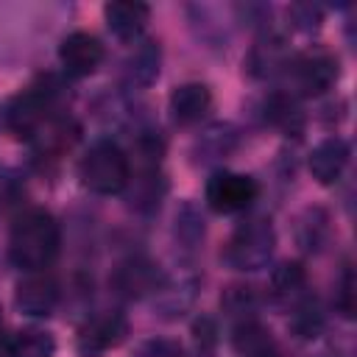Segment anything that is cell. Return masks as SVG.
I'll list each match as a JSON object with an SVG mask.
<instances>
[{"label": "cell", "instance_id": "9c48e42d", "mask_svg": "<svg viewBox=\"0 0 357 357\" xmlns=\"http://www.w3.org/2000/svg\"><path fill=\"white\" fill-rule=\"evenodd\" d=\"M103 45L95 33L89 31H73L61 39L59 45V61L64 67L67 75H75V78H84V75H92L100 61H103Z\"/></svg>", "mask_w": 357, "mask_h": 357}, {"label": "cell", "instance_id": "30bf717a", "mask_svg": "<svg viewBox=\"0 0 357 357\" xmlns=\"http://www.w3.org/2000/svg\"><path fill=\"white\" fill-rule=\"evenodd\" d=\"M14 304H17L20 312L33 315V318L50 315L56 310V304H59V282L50 273L33 271V273H28L25 279L17 282Z\"/></svg>", "mask_w": 357, "mask_h": 357}, {"label": "cell", "instance_id": "f1b7e54d", "mask_svg": "<svg viewBox=\"0 0 357 357\" xmlns=\"http://www.w3.org/2000/svg\"><path fill=\"white\" fill-rule=\"evenodd\" d=\"M287 14L293 17V25L298 31H315L321 25V8L312 3H296L287 8Z\"/></svg>", "mask_w": 357, "mask_h": 357}, {"label": "cell", "instance_id": "5b68a950", "mask_svg": "<svg viewBox=\"0 0 357 357\" xmlns=\"http://www.w3.org/2000/svg\"><path fill=\"white\" fill-rule=\"evenodd\" d=\"M56 86L50 84H31L25 92H20L8 109H6V126L17 134V137H33L47 120H50V109L56 100Z\"/></svg>", "mask_w": 357, "mask_h": 357}, {"label": "cell", "instance_id": "7a4b0ae2", "mask_svg": "<svg viewBox=\"0 0 357 357\" xmlns=\"http://www.w3.org/2000/svg\"><path fill=\"white\" fill-rule=\"evenodd\" d=\"M78 178L89 192L98 195H114L126 190L131 178V165L123 148L112 139H98L86 148V153L78 162Z\"/></svg>", "mask_w": 357, "mask_h": 357}, {"label": "cell", "instance_id": "4316f807", "mask_svg": "<svg viewBox=\"0 0 357 357\" xmlns=\"http://www.w3.org/2000/svg\"><path fill=\"white\" fill-rule=\"evenodd\" d=\"M134 357H187V351H184V346L178 340L151 337V340L139 343V349L134 351Z\"/></svg>", "mask_w": 357, "mask_h": 357}, {"label": "cell", "instance_id": "603a6c76", "mask_svg": "<svg viewBox=\"0 0 357 357\" xmlns=\"http://www.w3.org/2000/svg\"><path fill=\"white\" fill-rule=\"evenodd\" d=\"M324 329V312L318 307V301L307 293L301 301L293 304V315H290V332L301 340H312L318 337Z\"/></svg>", "mask_w": 357, "mask_h": 357}, {"label": "cell", "instance_id": "d6986e66", "mask_svg": "<svg viewBox=\"0 0 357 357\" xmlns=\"http://www.w3.org/2000/svg\"><path fill=\"white\" fill-rule=\"evenodd\" d=\"M78 137V128L64 120V117H50L36 134H33V142H36V151L42 156H59L64 153Z\"/></svg>", "mask_w": 357, "mask_h": 357}, {"label": "cell", "instance_id": "8fae6325", "mask_svg": "<svg viewBox=\"0 0 357 357\" xmlns=\"http://www.w3.org/2000/svg\"><path fill=\"white\" fill-rule=\"evenodd\" d=\"M349 142L343 137H326L310 153V173L318 184H335L349 165Z\"/></svg>", "mask_w": 357, "mask_h": 357}, {"label": "cell", "instance_id": "6da1fadb", "mask_svg": "<svg viewBox=\"0 0 357 357\" xmlns=\"http://www.w3.org/2000/svg\"><path fill=\"white\" fill-rule=\"evenodd\" d=\"M59 245H61V231L56 218L47 209L33 206V209H25L11 226L8 259L25 273L45 271L56 259Z\"/></svg>", "mask_w": 357, "mask_h": 357}, {"label": "cell", "instance_id": "9a60e30c", "mask_svg": "<svg viewBox=\"0 0 357 357\" xmlns=\"http://www.w3.org/2000/svg\"><path fill=\"white\" fill-rule=\"evenodd\" d=\"M231 346L240 357H276L273 337L257 318H243L234 324Z\"/></svg>", "mask_w": 357, "mask_h": 357}, {"label": "cell", "instance_id": "4fadbf2b", "mask_svg": "<svg viewBox=\"0 0 357 357\" xmlns=\"http://www.w3.org/2000/svg\"><path fill=\"white\" fill-rule=\"evenodd\" d=\"M167 106H170V114H173V120L178 126H192V123H198L209 112L212 92L201 81H187V84H181V86H176L170 92Z\"/></svg>", "mask_w": 357, "mask_h": 357}, {"label": "cell", "instance_id": "d4e9b609", "mask_svg": "<svg viewBox=\"0 0 357 357\" xmlns=\"http://www.w3.org/2000/svg\"><path fill=\"white\" fill-rule=\"evenodd\" d=\"M176 240L184 243V248H195L204 240V218L198 215V209L192 204H184L176 212Z\"/></svg>", "mask_w": 357, "mask_h": 357}, {"label": "cell", "instance_id": "ac0fdd59", "mask_svg": "<svg viewBox=\"0 0 357 357\" xmlns=\"http://www.w3.org/2000/svg\"><path fill=\"white\" fill-rule=\"evenodd\" d=\"M56 337L42 326H25L6 343V357H53Z\"/></svg>", "mask_w": 357, "mask_h": 357}, {"label": "cell", "instance_id": "3957f363", "mask_svg": "<svg viewBox=\"0 0 357 357\" xmlns=\"http://www.w3.org/2000/svg\"><path fill=\"white\" fill-rule=\"evenodd\" d=\"M276 248V231L268 218L243 220L223 245V262L234 271H259L271 262Z\"/></svg>", "mask_w": 357, "mask_h": 357}, {"label": "cell", "instance_id": "cb8c5ba5", "mask_svg": "<svg viewBox=\"0 0 357 357\" xmlns=\"http://www.w3.org/2000/svg\"><path fill=\"white\" fill-rule=\"evenodd\" d=\"M259 298H257V290L251 284H229L220 296V307L223 312H229L231 318L243 321V318H254V310H257Z\"/></svg>", "mask_w": 357, "mask_h": 357}, {"label": "cell", "instance_id": "5bb4252c", "mask_svg": "<svg viewBox=\"0 0 357 357\" xmlns=\"http://www.w3.org/2000/svg\"><path fill=\"white\" fill-rule=\"evenodd\" d=\"M287 61L290 59H287V50H284V39L276 36V33H268L254 45V50L248 53L245 67L254 78H268V75L284 73Z\"/></svg>", "mask_w": 357, "mask_h": 357}, {"label": "cell", "instance_id": "7402d4cb", "mask_svg": "<svg viewBox=\"0 0 357 357\" xmlns=\"http://www.w3.org/2000/svg\"><path fill=\"white\" fill-rule=\"evenodd\" d=\"M131 184V192H128V204L137 209V212H151L159 206L162 195H165V178L156 173V170H142L139 176L128 178ZM126 184V187H128Z\"/></svg>", "mask_w": 357, "mask_h": 357}, {"label": "cell", "instance_id": "484cf974", "mask_svg": "<svg viewBox=\"0 0 357 357\" xmlns=\"http://www.w3.org/2000/svg\"><path fill=\"white\" fill-rule=\"evenodd\" d=\"M324 234H326V215H324L321 209H307V212H304V220H301V226H298V240H301V245L312 251V248L321 245Z\"/></svg>", "mask_w": 357, "mask_h": 357}, {"label": "cell", "instance_id": "f546056e", "mask_svg": "<svg viewBox=\"0 0 357 357\" xmlns=\"http://www.w3.org/2000/svg\"><path fill=\"white\" fill-rule=\"evenodd\" d=\"M192 335H195V349H198V354L201 357H209L212 354V349H215V335H218V329H215V324L209 321V318H198L195 321V326H192Z\"/></svg>", "mask_w": 357, "mask_h": 357}, {"label": "cell", "instance_id": "52a82bcc", "mask_svg": "<svg viewBox=\"0 0 357 357\" xmlns=\"http://www.w3.org/2000/svg\"><path fill=\"white\" fill-rule=\"evenodd\" d=\"M165 282H167V276H165L162 265L142 254L123 259L109 276L112 290L123 298H142L148 293H159L165 287Z\"/></svg>", "mask_w": 357, "mask_h": 357}, {"label": "cell", "instance_id": "8992f818", "mask_svg": "<svg viewBox=\"0 0 357 357\" xmlns=\"http://www.w3.org/2000/svg\"><path fill=\"white\" fill-rule=\"evenodd\" d=\"M206 204L220 212V215H234L248 209L257 195H259V184L257 178L245 176V173H231V170H218L212 173V178L206 181Z\"/></svg>", "mask_w": 357, "mask_h": 357}, {"label": "cell", "instance_id": "44dd1931", "mask_svg": "<svg viewBox=\"0 0 357 357\" xmlns=\"http://www.w3.org/2000/svg\"><path fill=\"white\" fill-rule=\"evenodd\" d=\"M265 117H268L276 128H282V131H287V134H298V131L304 128L301 106H298L296 95H290V92H276V95H271L268 103H265Z\"/></svg>", "mask_w": 357, "mask_h": 357}, {"label": "cell", "instance_id": "2e32d148", "mask_svg": "<svg viewBox=\"0 0 357 357\" xmlns=\"http://www.w3.org/2000/svg\"><path fill=\"white\" fill-rule=\"evenodd\" d=\"M159 64H162V50L156 39H142L134 53L126 61V78L131 86H151L159 75Z\"/></svg>", "mask_w": 357, "mask_h": 357}, {"label": "cell", "instance_id": "ffe728a7", "mask_svg": "<svg viewBox=\"0 0 357 357\" xmlns=\"http://www.w3.org/2000/svg\"><path fill=\"white\" fill-rule=\"evenodd\" d=\"M271 293L284 304L301 301L307 296V273H304V268L298 262H282L279 268H273Z\"/></svg>", "mask_w": 357, "mask_h": 357}, {"label": "cell", "instance_id": "277c9868", "mask_svg": "<svg viewBox=\"0 0 357 357\" xmlns=\"http://www.w3.org/2000/svg\"><path fill=\"white\" fill-rule=\"evenodd\" d=\"M284 75L290 84V95L315 98V95H324L337 81V59L329 50L315 47L293 56L284 67Z\"/></svg>", "mask_w": 357, "mask_h": 357}, {"label": "cell", "instance_id": "ba28073f", "mask_svg": "<svg viewBox=\"0 0 357 357\" xmlns=\"http://www.w3.org/2000/svg\"><path fill=\"white\" fill-rule=\"evenodd\" d=\"M128 335V321L117 310H103L84 321L75 337V349L81 357H100L109 349H117Z\"/></svg>", "mask_w": 357, "mask_h": 357}, {"label": "cell", "instance_id": "e0dca14e", "mask_svg": "<svg viewBox=\"0 0 357 357\" xmlns=\"http://www.w3.org/2000/svg\"><path fill=\"white\" fill-rule=\"evenodd\" d=\"M237 142H240V137L231 123H215L195 139L192 151H195L198 162H218V159H226L237 148Z\"/></svg>", "mask_w": 357, "mask_h": 357}, {"label": "cell", "instance_id": "83f0119b", "mask_svg": "<svg viewBox=\"0 0 357 357\" xmlns=\"http://www.w3.org/2000/svg\"><path fill=\"white\" fill-rule=\"evenodd\" d=\"M335 304H337V310H340L343 318H354V271H351V265H346L343 273H340Z\"/></svg>", "mask_w": 357, "mask_h": 357}, {"label": "cell", "instance_id": "7c38bea8", "mask_svg": "<svg viewBox=\"0 0 357 357\" xmlns=\"http://www.w3.org/2000/svg\"><path fill=\"white\" fill-rule=\"evenodd\" d=\"M103 20L117 39H137L151 20V6L139 0H114L103 6Z\"/></svg>", "mask_w": 357, "mask_h": 357}]
</instances>
